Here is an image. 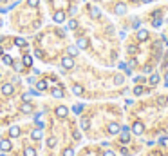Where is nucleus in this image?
<instances>
[{
    "instance_id": "c85d7f7f",
    "label": "nucleus",
    "mask_w": 168,
    "mask_h": 156,
    "mask_svg": "<svg viewBox=\"0 0 168 156\" xmlns=\"http://www.w3.org/2000/svg\"><path fill=\"white\" fill-rule=\"evenodd\" d=\"M161 24H163V18L159 15V17H156V20H154V27H161Z\"/></svg>"
},
{
    "instance_id": "e433bc0d",
    "label": "nucleus",
    "mask_w": 168,
    "mask_h": 156,
    "mask_svg": "<svg viewBox=\"0 0 168 156\" xmlns=\"http://www.w3.org/2000/svg\"><path fill=\"white\" fill-rule=\"evenodd\" d=\"M114 82H116L117 85H121V84H123V76H121V75H117V76L114 78Z\"/></svg>"
},
{
    "instance_id": "c9c22d12",
    "label": "nucleus",
    "mask_w": 168,
    "mask_h": 156,
    "mask_svg": "<svg viewBox=\"0 0 168 156\" xmlns=\"http://www.w3.org/2000/svg\"><path fill=\"white\" fill-rule=\"evenodd\" d=\"M13 67L16 69V73H20V71L24 69V64H14V62H13Z\"/></svg>"
},
{
    "instance_id": "1a4fd4ad",
    "label": "nucleus",
    "mask_w": 168,
    "mask_h": 156,
    "mask_svg": "<svg viewBox=\"0 0 168 156\" xmlns=\"http://www.w3.org/2000/svg\"><path fill=\"white\" fill-rule=\"evenodd\" d=\"M22 64H24V67H31V65H33V56H31V55H24Z\"/></svg>"
},
{
    "instance_id": "9d476101",
    "label": "nucleus",
    "mask_w": 168,
    "mask_h": 156,
    "mask_svg": "<svg viewBox=\"0 0 168 156\" xmlns=\"http://www.w3.org/2000/svg\"><path fill=\"white\" fill-rule=\"evenodd\" d=\"M76 46H78V49H87V47H89V40H87V38H78Z\"/></svg>"
},
{
    "instance_id": "09e8293b",
    "label": "nucleus",
    "mask_w": 168,
    "mask_h": 156,
    "mask_svg": "<svg viewBox=\"0 0 168 156\" xmlns=\"http://www.w3.org/2000/svg\"><path fill=\"white\" fill-rule=\"evenodd\" d=\"M165 84L168 85V73H166V75H165Z\"/></svg>"
},
{
    "instance_id": "f704fd0d",
    "label": "nucleus",
    "mask_w": 168,
    "mask_h": 156,
    "mask_svg": "<svg viewBox=\"0 0 168 156\" xmlns=\"http://www.w3.org/2000/svg\"><path fill=\"white\" fill-rule=\"evenodd\" d=\"M76 26H78L76 20H69V26H67V27H69V29H76Z\"/></svg>"
},
{
    "instance_id": "4c0bfd02",
    "label": "nucleus",
    "mask_w": 168,
    "mask_h": 156,
    "mask_svg": "<svg viewBox=\"0 0 168 156\" xmlns=\"http://www.w3.org/2000/svg\"><path fill=\"white\" fill-rule=\"evenodd\" d=\"M63 156H74V151L72 149H65L63 151Z\"/></svg>"
},
{
    "instance_id": "c03bdc74",
    "label": "nucleus",
    "mask_w": 168,
    "mask_h": 156,
    "mask_svg": "<svg viewBox=\"0 0 168 156\" xmlns=\"http://www.w3.org/2000/svg\"><path fill=\"white\" fill-rule=\"evenodd\" d=\"M27 84H29V85H33V84H34V78H33V76H29V78H27Z\"/></svg>"
},
{
    "instance_id": "dca6fc26",
    "label": "nucleus",
    "mask_w": 168,
    "mask_h": 156,
    "mask_svg": "<svg viewBox=\"0 0 168 156\" xmlns=\"http://www.w3.org/2000/svg\"><path fill=\"white\" fill-rule=\"evenodd\" d=\"M36 89L40 91V93L45 91V89H47V82H45V80H38V82H36Z\"/></svg>"
},
{
    "instance_id": "ea45409f",
    "label": "nucleus",
    "mask_w": 168,
    "mask_h": 156,
    "mask_svg": "<svg viewBox=\"0 0 168 156\" xmlns=\"http://www.w3.org/2000/svg\"><path fill=\"white\" fill-rule=\"evenodd\" d=\"M121 154H123V156H128L130 153H128V149H127V147H121Z\"/></svg>"
},
{
    "instance_id": "6e6552de",
    "label": "nucleus",
    "mask_w": 168,
    "mask_h": 156,
    "mask_svg": "<svg viewBox=\"0 0 168 156\" xmlns=\"http://www.w3.org/2000/svg\"><path fill=\"white\" fill-rule=\"evenodd\" d=\"M137 40H139V42L148 40V31H146V29H137Z\"/></svg>"
},
{
    "instance_id": "a18cd8bd",
    "label": "nucleus",
    "mask_w": 168,
    "mask_h": 156,
    "mask_svg": "<svg viewBox=\"0 0 168 156\" xmlns=\"http://www.w3.org/2000/svg\"><path fill=\"white\" fill-rule=\"evenodd\" d=\"M34 55H36V56H38V58H42V56H43V53H42V51H40V49H38V51H34Z\"/></svg>"
},
{
    "instance_id": "cd10ccee",
    "label": "nucleus",
    "mask_w": 168,
    "mask_h": 156,
    "mask_svg": "<svg viewBox=\"0 0 168 156\" xmlns=\"http://www.w3.org/2000/svg\"><path fill=\"white\" fill-rule=\"evenodd\" d=\"M72 111H74V113H76V114H80L81 111H83V105H81V104H76V105L72 107Z\"/></svg>"
},
{
    "instance_id": "f3484780",
    "label": "nucleus",
    "mask_w": 168,
    "mask_h": 156,
    "mask_svg": "<svg viewBox=\"0 0 168 156\" xmlns=\"http://www.w3.org/2000/svg\"><path fill=\"white\" fill-rule=\"evenodd\" d=\"M72 93H74L76 96H81V95H83V87L78 85V84H74V85H72Z\"/></svg>"
},
{
    "instance_id": "393cba45",
    "label": "nucleus",
    "mask_w": 168,
    "mask_h": 156,
    "mask_svg": "<svg viewBox=\"0 0 168 156\" xmlns=\"http://www.w3.org/2000/svg\"><path fill=\"white\" fill-rule=\"evenodd\" d=\"M166 104H168L166 96H159V98H157V105H159V107H165Z\"/></svg>"
},
{
    "instance_id": "8fccbe9b",
    "label": "nucleus",
    "mask_w": 168,
    "mask_h": 156,
    "mask_svg": "<svg viewBox=\"0 0 168 156\" xmlns=\"http://www.w3.org/2000/svg\"><path fill=\"white\" fill-rule=\"evenodd\" d=\"M141 2H143V4H150L152 0H141Z\"/></svg>"
},
{
    "instance_id": "b1692460",
    "label": "nucleus",
    "mask_w": 168,
    "mask_h": 156,
    "mask_svg": "<svg viewBox=\"0 0 168 156\" xmlns=\"http://www.w3.org/2000/svg\"><path fill=\"white\" fill-rule=\"evenodd\" d=\"M2 62H4L6 65H13V58L9 56V55H4V56H2Z\"/></svg>"
},
{
    "instance_id": "2f4dec72",
    "label": "nucleus",
    "mask_w": 168,
    "mask_h": 156,
    "mask_svg": "<svg viewBox=\"0 0 168 156\" xmlns=\"http://www.w3.org/2000/svg\"><path fill=\"white\" fill-rule=\"evenodd\" d=\"M27 4L31 7H38V4H40V0H27Z\"/></svg>"
},
{
    "instance_id": "603ef678",
    "label": "nucleus",
    "mask_w": 168,
    "mask_h": 156,
    "mask_svg": "<svg viewBox=\"0 0 168 156\" xmlns=\"http://www.w3.org/2000/svg\"><path fill=\"white\" fill-rule=\"evenodd\" d=\"M0 2H6V0H0Z\"/></svg>"
},
{
    "instance_id": "f257e3e1",
    "label": "nucleus",
    "mask_w": 168,
    "mask_h": 156,
    "mask_svg": "<svg viewBox=\"0 0 168 156\" xmlns=\"http://www.w3.org/2000/svg\"><path fill=\"white\" fill-rule=\"evenodd\" d=\"M62 67H63V69H72V67H74V60H72V56H63L62 58Z\"/></svg>"
},
{
    "instance_id": "aec40b11",
    "label": "nucleus",
    "mask_w": 168,
    "mask_h": 156,
    "mask_svg": "<svg viewBox=\"0 0 168 156\" xmlns=\"http://www.w3.org/2000/svg\"><path fill=\"white\" fill-rule=\"evenodd\" d=\"M52 96H54V98H63L62 87H54V89H52Z\"/></svg>"
},
{
    "instance_id": "a211bd4d",
    "label": "nucleus",
    "mask_w": 168,
    "mask_h": 156,
    "mask_svg": "<svg viewBox=\"0 0 168 156\" xmlns=\"http://www.w3.org/2000/svg\"><path fill=\"white\" fill-rule=\"evenodd\" d=\"M127 13V6L125 4H117L116 6V15H125Z\"/></svg>"
},
{
    "instance_id": "7ed1b4c3",
    "label": "nucleus",
    "mask_w": 168,
    "mask_h": 156,
    "mask_svg": "<svg viewBox=\"0 0 168 156\" xmlns=\"http://www.w3.org/2000/svg\"><path fill=\"white\" fill-rule=\"evenodd\" d=\"M11 149H13L11 140H0V151H2V153H7V151H11Z\"/></svg>"
},
{
    "instance_id": "58836bf2",
    "label": "nucleus",
    "mask_w": 168,
    "mask_h": 156,
    "mask_svg": "<svg viewBox=\"0 0 168 156\" xmlns=\"http://www.w3.org/2000/svg\"><path fill=\"white\" fill-rule=\"evenodd\" d=\"M128 53H130V55H134V53H137V47H136V46H128Z\"/></svg>"
},
{
    "instance_id": "de8ad7c7",
    "label": "nucleus",
    "mask_w": 168,
    "mask_h": 156,
    "mask_svg": "<svg viewBox=\"0 0 168 156\" xmlns=\"http://www.w3.org/2000/svg\"><path fill=\"white\" fill-rule=\"evenodd\" d=\"M152 71V65H145V73H150Z\"/></svg>"
},
{
    "instance_id": "5701e85b",
    "label": "nucleus",
    "mask_w": 168,
    "mask_h": 156,
    "mask_svg": "<svg viewBox=\"0 0 168 156\" xmlns=\"http://www.w3.org/2000/svg\"><path fill=\"white\" fill-rule=\"evenodd\" d=\"M24 156H36V151H34L33 147H26V151H24Z\"/></svg>"
},
{
    "instance_id": "ddd939ff",
    "label": "nucleus",
    "mask_w": 168,
    "mask_h": 156,
    "mask_svg": "<svg viewBox=\"0 0 168 156\" xmlns=\"http://www.w3.org/2000/svg\"><path fill=\"white\" fill-rule=\"evenodd\" d=\"M119 131H121V127L117 124H110V125H108V133H110V134H117Z\"/></svg>"
},
{
    "instance_id": "0eeeda50",
    "label": "nucleus",
    "mask_w": 168,
    "mask_h": 156,
    "mask_svg": "<svg viewBox=\"0 0 168 156\" xmlns=\"http://www.w3.org/2000/svg\"><path fill=\"white\" fill-rule=\"evenodd\" d=\"M52 20L56 22V24H62L63 20H65V13H63V11H56V13L52 15Z\"/></svg>"
},
{
    "instance_id": "2eb2a0df",
    "label": "nucleus",
    "mask_w": 168,
    "mask_h": 156,
    "mask_svg": "<svg viewBox=\"0 0 168 156\" xmlns=\"http://www.w3.org/2000/svg\"><path fill=\"white\" fill-rule=\"evenodd\" d=\"M78 51H80V49H78V46L67 47V55H69V56H76V55H78Z\"/></svg>"
},
{
    "instance_id": "a878e982",
    "label": "nucleus",
    "mask_w": 168,
    "mask_h": 156,
    "mask_svg": "<svg viewBox=\"0 0 168 156\" xmlns=\"http://www.w3.org/2000/svg\"><path fill=\"white\" fill-rule=\"evenodd\" d=\"M143 91H145V89H143V87H141V84H137V85L134 87V95H136V96L143 95Z\"/></svg>"
},
{
    "instance_id": "864d4df0",
    "label": "nucleus",
    "mask_w": 168,
    "mask_h": 156,
    "mask_svg": "<svg viewBox=\"0 0 168 156\" xmlns=\"http://www.w3.org/2000/svg\"><path fill=\"white\" fill-rule=\"evenodd\" d=\"M0 53H2V47H0Z\"/></svg>"
},
{
    "instance_id": "bb28decb",
    "label": "nucleus",
    "mask_w": 168,
    "mask_h": 156,
    "mask_svg": "<svg viewBox=\"0 0 168 156\" xmlns=\"http://www.w3.org/2000/svg\"><path fill=\"white\" fill-rule=\"evenodd\" d=\"M80 127H81L83 131H87V129H89V120H87V118H81V122H80Z\"/></svg>"
},
{
    "instance_id": "c756f323",
    "label": "nucleus",
    "mask_w": 168,
    "mask_h": 156,
    "mask_svg": "<svg viewBox=\"0 0 168 156\" xmlns=\"http://www.w3.org/2000/svg\"><path fill=\"white\" fill-rule=\"evenodd\" d=\"M54 145H56V138H52V136H51V138L47 140V147H54Z\"/></svg>"
},
{
    "instance_id": "49530a36",
    "label": "nucleus",
    "mask_w": 168,
    "mask_h": 156,
    "mask_svg": "<svg viewBox=\"0 0 168 156\" xmlns=\"http://www.w3.org/2000/svg\"><path fill=\"white\" fill-rule=\"evenodd\" d=\"M78 11V7L76 6H74V7H71V9H69V13H71V15H74V13H76Z\"/></svg>"
},
{
    "instance_id": "37998d69",
    "label": "nucleus",
    "mask_w": 168,
    "mask_h": 156,
    "mask_svg": "<svg viewBox=\"0 0 168 156\" xmlns=\"http://www.w3.org/2000/svg\"><path fill=\"white\" fill-rule=\"evenodd\" d=\"M103 156H116V154L112 153V151H105V153H103Z\"/></svg>"
},
{
    "instance_id": "72a5a7b5",
    "label": "nucleus",
    "mask_w": 168,
    "mask_h": 156,
    "mask_svg": "<svg viewBox=\"0 0 168 156\" xmlns=\"http://www.w3.org/2000/svg\"><path fill=\"white\" fill-rule=\"evenodd\" d=\"M34 122H36V127H38V129H43V125H45V124H43L40 118H34Z\"/></svg>"
},
{
    "instance_id": "4be33fe9",
    "label": "nucleus",
    "mask_w": 168,
    "mask_h": 156,
    "mask_svg": "<svg viewBox=\"0 0 168 156\" xmlns=\"http://www.w3.org/2000/svg\"><path fill=\"white\" fill-rule=\"evenodd\" d=\"M100 15H101L100 7H91V17H92V18H98Z\"/></svg>"
},
{
    "instance_id": "9b49d317",
    "label": "nucleus",
    "mask_w": 168,
    "mask_h": 156,
    "mask_svg": "<svg viewBox=\"0 0 168 156\" xmlns=\"http://www.w3.org/2000/svg\"><path fill=\"white\" fill-rule=\"evenodd\" d=\"M20 109H22V113H26V114H31L33 113V105L29 104V102H24V105L20 107Z\"/></svg>"
},
{
    "instance_id": "f8f14e48",
    "label": "nucleus",
    "mask_w": 168,
    "mask_h": 156,
    "mask_svg": "<svg viewBox=\"0 0 168 156\" xmlns=\"http://www.w3.org/2000/svg\"><path fill=\"white\" fill-rule=\"evenodd\" d=\"M18 134H20V127H16V125L9 127V136H11V138H16Z\"/></svg>"
},
{
    "instance_id": "473e14b6",
    "label": "nucleus",
    "mask_w": 168,
    "mask_h": 156,
    "mask_svg": "<svg viewBox=\"0 0 168 156\" xmlns=\"http://www.w3.org/2000/svg\"><path fill=\"white\" fill-rule=\"evenodd\" d=\"M31 96H33L31 93H24V95H22V100H24V102H29V100H31Z\"/></svg>"
},
{
    "instance_id": "20e7f679",
    "label": "nucleus",
    "mask_w": 168,
    "mask_h": 156,
    "mask_svg": "<svg viewBox=\"0 0 168 156\" xmlns=\"http://www.w3.org/2000/svg\"><path fill=\"white\" fill-rule=\"evenodd\" d=\"M13 93H14L13 84H4V85H2V95H4V96H11Z\"/></svg>"
},
{
    "instance_id": "412c9836",
    "label": "nucleus",
    "mask_w": 168,
    "mask_h": 156,
    "mask_svg": "<svg viewBox=\"0 0 168 156\" xmlns=\"http://www.w3.org/2000/svg\"><path fill=\"white\" fill-rule=\"evenodd\" d=\"M31 138H33V140H40V138H42V129L31 131Z\"/></svg>"
},
{
    "instance_id": "f03ea898",
    "label": "nucleus",
    "mask_w": 168,
    "mask_h": 156,
    "mask_svg": "<svg viewBox=\"0 0 168 156\" xmlns=\"http://www.w3.org/2000/svg\"><path fill=\"white\" fill-rule=\"evenodd\" d=\"M121 143H128L130 142V131H128V127L125 125V127H121Z\"/></svg>"
},
{
    "instance_id": "79ce46f5",
    "label": "nucleus",
    "mask_w": 168,
    "mask_h": 156,
    "mask_svg": "<svg viewBox=\"0 0 168 156\" xmlns=\"http://www.w3.org/2000/svg\"><path fill=\"white\" fill-rule=\"evenodd\" d=\"M136 64H137V62L134 60V58H132V60H130V62H128V67H130V69H132V67H134Z\"/></svg>"
},
{
    "instance_id": "5fc2aeb1",
    "label": "nucleus",
    "mask_w": 168,
    "mask_h": 156,
    "mask_svg": "<svg viewBox=\"0 0 168 156\" xmlns=\"http://www.w3.org/2000/svg\"><path fill=\"white\" fill-rule=\"evenodd\" d=\"M166 100H168V98H166Z\"/></svg>"
},
{
    "instance_id": "6ab92c4d",
    "label": "nucleus",
    "mask_w": 168,
    "mask_h": 156,
    "mask_svg": "<svg viewBox=\"0 0 168 156\" xmlns=\"http://www.w3.org/2000/svg\"><path fill=\"white\" fill-rule=\"evenodd\" d=\"M14 46H16V47H26L27 40H26V38H14Z\"/></svg>"
},
{
    "instance_id": "4468645a",
    "label": "nucleus",
    "mask_w": 168,
    "mask_h": 156,
    "mask_svg": "<svg viewBox=\"0 0 168 156\" xmlns=\"http://www.w3.org/2000/svg\"><path fill=\"white\" fill-rule=\"evenodd\" d=\"M148 84H150V85H157V84H159V75H157V73H154V75L148 78Z\"/></svg>"
},
{
    "instance_id": "a19ab883",
    "label": "nucleus",
    "mask_w": 168,
    "mask_h": 156,
    "mask_svg": "<svg viewBox=\"0 0 168 156\" xmlns=\"http://www.w3.org/2000/svg\"><path fill=\"white\" fill-rule=\"evenodd\" d=\"M134 80L137 82V84H143V82H145V78H143V76H136V78H134Z\"/></svg>"
},
{
    "instance_id": "7c9ffc66",
    "label": "nucleus",
    "mask_w": 168,
    "mask_h": 156,
    "mask_svg": "<svg viewBox=\"0 0 168 156\" xmlns=\"http://www.w3.org/2000/svg\"><path fill=\"white\" fill-rule=\"evenodd\" d=\"M139 26H141V20L134 18V20H132V27H134V29H139Z\"/></svg>"
},
{
    "instance_id": "39448f33",
    "label": "nucleus",
    "mask_w": 168,
    "mask_h": 156,
    "mask_svg": "<svg viewBox=\"0 0 168 156\" xmlns=\"http://www.w3.org/2000/svg\"><path fill=\"white\" fill-rule=\"evenodd\" d=\"M143 131H145V125H143L141 122H136V124L132 125V133H134V134L139 136V134H143Z\"/></svg>"
},
{
    "instance_id": "3c124183",
    "label": "nucleus",
    "mask_w": 168,
    "mask_h": 156,
    "mask_svg": "<svg viewBox=\"0 0 168 156\" xmlns=\"http://www.w3.org/2000/svg\"><path fill=\"white\" fill-rule=\"evenodd\" d=\"M132 2H139V0H132Z\"/></svg>"
},
{
    "instance_id": "423d86ee",
    "label": "nucleus",
    "mask_w": 168,
    "mask_h": 156,
    "mask_svg": "<svg viewBox=\"0 0 168 156\" xmlns=\"http://www.w3.org/2000/svg\"><path fill=\"white\" fill-rule=\"evenodd\" d=\"M69 114V109L65 105H60V107H56V116L58 118H65V116Z\"/></svg>"
}]
</instances>
